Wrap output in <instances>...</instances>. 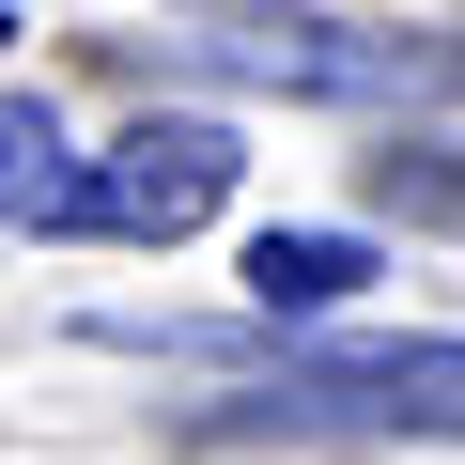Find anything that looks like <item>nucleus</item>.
Masks as SVG:
<instances>
[{"mask_svg":"<svg viewBox=\"0 0 465 465\" xmlns=\"http://www.w3.org/2000/svg\"><path fill=\"white\" fill-rule=\"evenodd\" d=\"M249 326H311V311H357L388 264H372V232H249Z\"/></svg>","mask_w":465,"mask_h":465,"instance_id":"7ed1b4c3","label":"nucleus"},{"mask_svg":"<svg viewBox=\"0 0 465 465\" xmlns=\"http://www.w3.org/2000/svg\"><path fill=\"white\" fill-rule=\"evenodd\" d=\"M63 202H78L63 109H47V94H0V217H16V232H63Z\"/></svg>","mask_w":465,"mask_h":465,"instance_id":"20e7f679","label":"nucleus"},{"mask_svg":"<svg viewBox=\"0 0 465 465\" xmlns=\"http://www.w3.org/2000/svg\"><path fill=\"white\" fill-rule=\"evenodd\" d=\"M232 124H202V109H155V124H124L109 155H78V202H63V232H109V249H186V232L232 202Z\"/></svg>","mask_w":465,"mask_h":465,"instance_id":"f257e3e1","label":"nucleus"},{"mask_svg":"<svg viewBox=\"0 0 465 465\" xmlns=\"http://www.w3.org/2000/svg\"><path fill=\"white\" fill-rule=\"evenodd\" d=\"M217 419H295V434H465V341H357V357H280Z\"/></svg>","mask_w":465,"mask_h":465,"instance_id":"f03ea898","label":"nucleus"},{"mask_svg":"<svg viewBox=\"0 0 465 465\" xmlns=\"http://www.w3.org/2000/svg\"><path fill=\"white\" fill-rule=\"evenodd\" d=\"M0 47H16V16H0Z\"/></svg>","mask_w":465,"mask_h":465,"instance_id":"423d86ee","label":"nucleus"},{"mask_svg":"<svg viewBox=\"0 0 465 465\" xmlns=\"http://www.w3.org/2000/svg\"><path fill=\"white\" fill-rule=\"evenodd\" d=\"M372 217H403V232H465V155H450V140H388V155H372Z\"/></svg>","mask_w":465,"mask_h":465,"instance_id":"39448f33","label":"nucleus"}]
</instances>
